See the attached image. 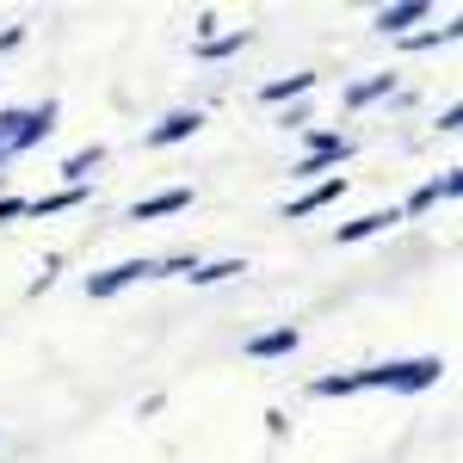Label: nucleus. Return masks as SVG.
Segmentation results:
<instances>
[{
  "mask_svg": "<svg viewBox=\"0 0 463 463\" xmlns=\"http://www.w3.org/2000/svg\"><path fill=\"white\" fill-rule=\"evenodd\" d=\"M445 377V358H390V364H364L353 371V390H390V395H420Z\"/></svg>",
  "mask_w": 463,
  "mask_h": 463,
  "instance_id": "nucleus-1",
  "label": "nucleus"
},
{
  "mask_svg": "<svg viewBox=\"0 0 463 463\" xmlns=\"http://www.w3.org/2000/svg\"><path fill=\"white\" fill-rule=\"evenodd\" d=\"M143 279H161V266H155V260H118V266H106V272H87V297H93V303H106V297H118V290L143 285Z\"/></svg>",
  "mask_w": 463,
  "mask_h": 463,
  "instance_id": "nucleus-2",
  "label": "nucleus"
},
{
  "mask_svg": "<svg viewBox=\"0 0 463 463\" xmlns=\"http://www.w3.org/2000/svg\"><path fill=\"white\" fill-rule=\"evenodd\" d=\"M458 192H463V167H445L439 179L414 185V192H408V204H395V211H402V222H408V216H427V211H439V204H451Z\"/></svg>",
  "mask_w": 463,
  "mask_h": 463,
  "instance_id": "nucleus-3",
  "label": "nucleus"
},
{
  "mask_svg": "<svg viewBox=\"0 0 463 463\" xmlns=\"http://www.w3.org/2000/svg\"><path fill=\"white\" fill-rule=\"evenodd\" d=\"M198 130H204V111H198V106H179V111H167V118L148 130L143 143L148 148H174V143H192Z\"/></svg>",
  "mask_w": 463,
  "mask_h": 463,
  "instance_id": "nucleus-4",
  "label": "nucleus"
},
{
  "mask_svg": "<svg viewBox=\"0 0 463 463\" xmlns=\"http://www.w3.org/2000/svg\"><path fill=\"white\" fill-rule=\"evenodd\" d=\"M297 346H303V327H297V321H285V327H266V334H248V340H241V353L260 358V364H266V358H290Z\"/></svg>",
  "mask_w": 463,
  "mask_h": 463,
  "instance_id": "nucleus-5",
  "label": "nucleus"
},
{
  "mask_svg": "<svg viewBox=\"0 0 463 463\" xmlns=\"http://www.w3.org/2000/svg\"><path fill=\"white\" fill-rule=\"evenodd\" d=\"M179 211H192V185H167L155 198H137L130 204V222H161V216H179Z\"/></svg>",
  "mask_w": 463,
  "mask_h": 463,
  "instance_id": "nucleus-6",
  "label": "nucleus"
},
{
  "mask_svg": "<svg viewBox=\"0 0 463 463\" xmlns=\"http://www.w3.org/2000/svg\"><path fill=\"white\" fill-rule=\"evenodd\" d=\"M334 198H346V174H327L321 185H309L303 198H290V204H285V216H290V222H297V216H316V211H327Z\"/></svg>",
  "mask_w": 463,
  "mask_h": 463,
  "instance_id": "nucleus-7",
  "label": "nucleus"
},
{
  "mask_svg": "<svg viewBox=\"0 0 463 463\" xmlns=\"http://www.w3.org/2000/svg\"><path fill=\"white\" fill-rule=\"evenodd\" d=\"M395 222H402V211H364V216H353V222H340V229H334V241H340V248H353V241H371V235H383V229H395Z\"/></svg>",
  "mask_w": 463,
  "mask_h": 463,
  "instance_id": "nucleus-8",
  "label": "nucleus"
},
{
  "mask_svg": "<svg viewBox=\"0 0 463 463\" xmlns=\"http://www.w3.org/2000/svg\"><path fill=\"white\" fill-rule=\"evenodd\" d=\"M427 13H432L427 0H395V6H377V19H371V25H377L383 37H408V25H420Z\"/></svg>",
  "mask_w": 463,
  "mask_h": 463,
  "instance_id": "nucleus-9",
  "label": "nucleus"
},
{
  "mask_svg": "<svg viewBox=\"0 0 463 463\" xmlns=\"http://www.w3.org/2000/svg\"><path fill=\"white\" fill-rule=\"evenodd\" d=\"M56 118H62V106H56V99L32 106V111H25V124H19V137H13V155H19V148H32V143H43V137L56 130Z\"/></svg>",
  "mask_w": 463,
  "mask_h": 463,
  "instance_id": "nucleus-10",
  "label": "nucleus"
},
{
  "mask_svg": "<svg viewBox=\"0 0 463 463\" xmlns=\"http://www.w3.org/2000/svg\"><path fill=\"white\" fill-rule=\"evenodd\" d=\"M395 93V74L383 69V74H364V80H353L340 99H346V111H364V106H377V99H390Z\"/></svg>",
  "mask_w": 463,
  "mask_h": 463,
  "instance_id": "nucleus-11",
  "label": "nucleus"
},
{
  "mask_svg": "<svg viewBox=\"0 0 463 463\" xmlns=\"http://www.w3.org/2000/svg\"><path fill=\"white\" fill-rule=\"evenodd\" d=\"M248 43H253V32H248V25H235V32H216L211 43H192V56H198V62H222V56H241Z\"/></svg>",
  "mask_w": 463,
  "mask_h": 463,
  "instance_id": "nucleus-12",
  "label": "nucleus"
},
{
  "mask_svg": "<svg viewBox=\"0 0 463 463\" xmlns=\"http://www.w3.org/2000/svg\"><path fill=\"white\" fill-rule=\"evenodd\" d=\"M80 204H87V185H62V192H43V198H32V204H25V216H37V222H43V216L80 211Z\"/></svg>",
  "mask_w": 463,
  "mask_h": 463,
  "instance_id": "nucleus-13",
  "label": "nucleus"
},
{
  "mask_svg": "<svg viewBox=\"0 0 463 463\" xmlns=\"http://www.w3.org/2000/svg\"><path fill=\"white\" fill-rule=\"evenodd\" d=\"M316 80L321 74H279V80H266V87H260V99H266V106H285V99H303V93H316Z\"/></svg>",
  "mask_w": 463,
  "mask_h": 463,
  "instance_id": "nucleus-14",
  "label": "nucleus"
},
{
  "mask_svg": "<svg viewBox=\"0 0 463 463\" xmlns=\"http://www.w3.org/2000/svg\"><path fill=\"white\" fill-rule=\"evenodd\" d=\"M93 167H106V143H87V148H74V155L62 161V167H56V174L69 179V185H87V179H93Z\"/></svg>",
  "mask_w": 463,
  "mask_h": 463,
  "instance_id": "nucleus-15",
  "label": "nucleus"
},
{
  "mask_svg": "<svg viewBox=\"0 0 463 463\" xmlns=\"http://www.w3.org/2000/svg\"><path fill=\"white\" fill-rule=\"evenodd\" d=\"M248 260H211V266H192V285H222V279H241Z\"/></svg>",
  "mask_w": 463,
  "mask_h": 463,
  "instance_id": "nucleus-16",
  "label": "nucleus"
},
{
  "mask_svg": "<svg viewBox=\"0 0 463 463\" xmlns=\"http://www.w3.org/2000/svg\"><path fill=\"white\" fill-rule=\"evenodd\" d=\"M458 37H463V25H458V19H451V25H439V32L402 37V43H408V50H451V43H458Z\"/></svg>",
  "mask_w": 463,
  "mask_h": 463,
  "instance_id": "nucleus-17",
  "label": "nucleus"
},
{
  "mask_svg": "<svg viewBox=\"0 0 463 463\" xmlns=\"http://www.w3.org/2000/svg\"><path fill=\"white\" fill-rule=\"evenodd\" d=\"M327 174H340V161H327V155H303V161H297V167H290V179H327Z\"/></svg>",
  "mask_w": 463,
  "mask_h": 463,
  "instance_id": "nucleus-18",
  "label": "nucleus"
},
{
  "mask_svg": "<svg viewBox=\"0 0 463 463\" xmlns=\"http://www.w3.org/2000/svg\"><path fill=\"white\" fill-rule=\"evenodd\" d=\"M25 204H32V198H13V192H6V198H0V222H19Z\"/></svg>",
  "mask_w": 463,
  "mask_h": 463,
  "instance_id": "nucleus-19",
  "label": "nucleus"
},
{
  "mask_svg": "<svg viewBox=\"0 0 463 463\" xmlns=\"http://www.w3.org/2000/svg\"><path fill=\"white\" fill-rule=\"evenodd\" d=\"M458 124H463V106H445V111H439V130H445V137H451Z\"/></svg>",
  "mask_w": 463,
  "mask_h": 463,
  "instance_id": "nucleus-20",
  "label": "nucleus"
},
{
  "mask_svg": "<svg viewBox=\"0 0 463 463\" xmlns=\"http://www.w3.org/2000/svg\"><path fill=\"white\" fill-rule=\"evenodd\" d=\"M19 43H25V25H6L0 32V50H19Z\"/></svg>",
  "mask_w": 463,
  "mask_h": 463,
  "instance_id": "nucleus-21",
  "label": "nucleus"
},
{
  "mask_svg": "<svg viewBox=\"0 0 463 463\" xmlns=\"http://www.w3.org/2000/svg\"><path fill=\"white\" fill-rule=\"evenodd\" d=\"M6 161H13V155H6V148H0V167H6Z\"/></svg>",
  "mask_w": 463,
  "mask_h": 463,
  "instance_id": "nucleus-22",
  "label": "nucleus"
}]
</instances>
